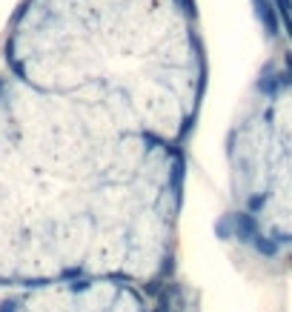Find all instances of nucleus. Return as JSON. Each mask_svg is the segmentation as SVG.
I'll use <instances>...</instances> for the list:
<instances>
[{
    "instance_id": "1",
    "label": "nucleus",
    "mask_w": 292,
    "mask_h": 312,
    "mask_svg": "<svg viewBox=\"0 0 292 312\" xmlns=\"http://www.w3.org/2000/svg\"><path fill=\"white\" fill-rule=\"evenodd\" d=\"M258 249H261V252H267V255H272V252H275V246H272L269 241H258Z\"/></svg>"
}]
</instances>
